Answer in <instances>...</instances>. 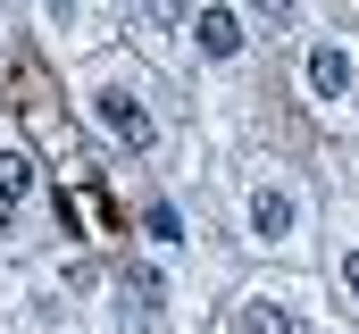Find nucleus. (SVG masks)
<instances>
[{"mask_svg": "<svg viewBox=\"0 0 359 334\" xmlns=\"http://www.w3.org/2000/svg\"><path fill=\"white\" fill-rule=\"evenodd\" d=\"M92 109H100V126H109L117 142H134V151L151 142V109H142V100L126 92V84H109V92H92Z\"/></svg>", "mask_w": 359, "mask_h": 334, "instance_id": "f257e3e1", "label": "nucleus"}, {"mask_svg": "<svg viewBox=\"0 0 359 334\" xmlns=\"http://www.w3.org/2000/svg\"><path fill=\"white\" fill-rule=\"evenodd\" d=\"M351 84H359L351 51H334V42H318V51H309V92H318V100H343Z\"/></svg>", "mask_w": 359, "mask_h": 334, "instance_id": "f03ea898", "label": "nucleus"}, {"mask_svg": "<svg viewBox=\"0 0 359 334\" xmlns=\"http://www.w3.org/2000/svg\"><path fill=\"white\" fill-rule=\"evenodd\" d=\"M192 42H201L209 59H234V51H243V17H234V8H201V17H192Z\"/></svg>", "mask_w": 359, "mask_h": 334, "instance_id": "7ed1b4c3", "label": "nucleus"}, {"mask_svg": "<svg viewBox=\"0 0 359 334\" xmlns=\"http://www.w3.org/2000/svg\"><path fill=\"white\" fill-rule=\"evenodd\" d=\"M292 218H301V209H292V192H259V201H251V234H259V243H284V234H292Z\"/></svg>", "mask_w": 359, "mask_h": 334, "instance_id": "20e7f679", "label": "nucleus"}, {"mask_svg": "<svg viewBox=\"0 0 359 334\" xmlns=\"http://www.w3.org/2000/svg\"><path fill=\"white\" fill-rule=\"evenodd\" d=\"M25 192H34V159H25V151H0V218H8Z\"/></svg>", "mask_w": 359, "mask_h": 334, "instance_id": "39448f33", "label": "nucleus"}, {"mask_svg": "<svg viewBox=\"0 0 359 334\" xmlns=\"http://www.w3.org/2000/svg\"><path fill=\"white\" fill-rule=\"evenodd\" d=\"M126 301H134L142 318H159V309H168V284H159V276L142 267V276H126Z\"/></svg>", "mask_w": 359, "mask_h": 334, "instance_id": "423d86ee", "label": "nucleus"}, {"mask_svg": "<svg viewBox=\"0 0 359 334\" xmlns=\"http://www.w3.org/2000/svg\"><path fill=\"white\" fill-rule=\"evenodd\" d=\"M243 334H292V309H276V301H251V309H243Z\"/></svg>", "mask_w": 359, "mask_h": 334, "instance_id": "0eeeda50", "label": "nucleus"}, {"mask_svg": "<svg viewBox=\"0 0 359 334\" xmlns=\"http://www.w3.org/2000/svg\"><path fill=\"white\" fill-rule=\"evenodd\" d=\"M142 17L151 25H184V0H142Z\"/></svg>", "mask_w": 359, "mask_h": 334, "instance_id": "6e6552de", "label": "nucleus"}, {"mask_svg": "<svg viewBox=\"0 0 359 334\" xmlns=\"http://www.w3.org/2000/svg\"><path fill=\"white\" fill-rule=\"evenodd\" d=\"M251 8H259V17H292L301 0H251Z\"/></svg>", "mask_w": 359, "mask_h": 334, "instance_id": "1a4fd4ad", "label": "nucleus"}, {"mask_svg": "<svg viewBox=\"0 0 359 334\" xmlns=\"http://www.w3.org/2000/svg\"><path fill=\"white\" fill-rule=\"evenodd\" d=\"M343 284H351V293H359V250H351V259H343Z\"/></svg>", "mask_w": 359, "mask_h": 334, "instance_id": "9d476101", "label": "nucleus"}]
</instances>
